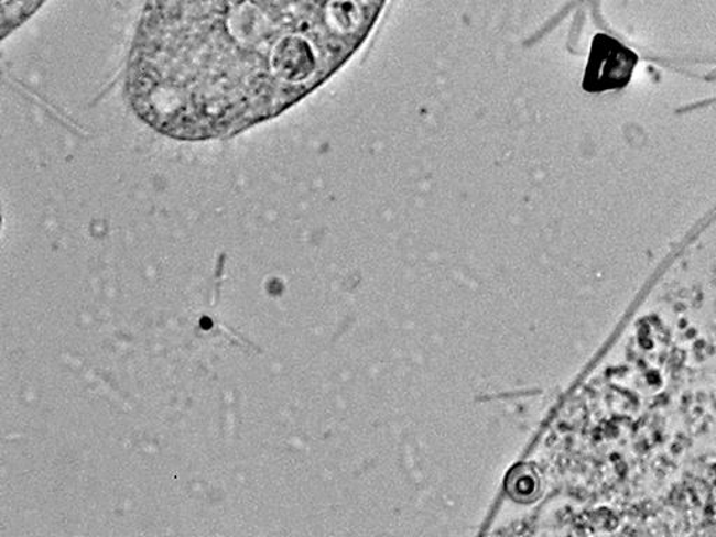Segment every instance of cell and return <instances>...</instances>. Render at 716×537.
Segmentation results:
<instances>
[{"mask_svg":"<svg viewBox=\"0 0 716 537\" xmlns=\"http://www.w3.org/2000/svg\"><path fill=\"white\" fill-rule=\"evenodd\" d=\"M362 22L358 0H148L129 100L165 136H232L292 105L319 74L321 46Z\"/></svg>","mask_w":716,"mask_h":537,"instance_id":"1","label":"cell"},{"mask_svg":"<svg viewBox=\"0 0 716 537\" xmlns=\"http://www.w3.org/2000/svg\"><path fill=\"white\" fill-rule=\"evenodd\" d=\"M46 0H2V31L7 35L37 12Z\"/></svg>","mask_w":716,"mask_h":537,"instance_id":"2","label":"cell"}]
</instances>
